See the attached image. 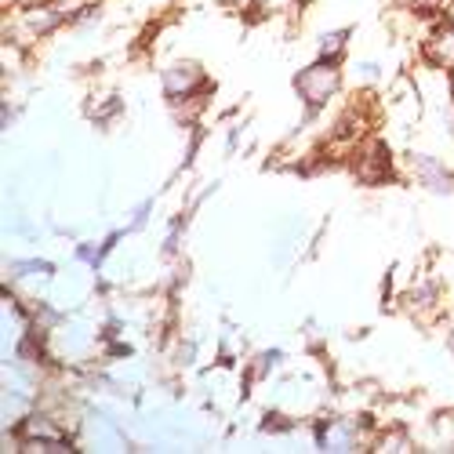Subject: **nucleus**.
<instances>
[{"instance_id":"f257e3e1","label":"nucleus","mask_w":454,"mask_h":454,"mask_svg":"<svg viewBox=\"0 0 454 454\" xmlns=\"http://www.w3.org/2000/svg\"><path fill=\"white\" fill-rule=\"evenodd\" d=\"M338 88H342V73H338V66L331 59H320L317 66H306L294 77V91L301 95V102H306L309 109L327 106L338 95Z\"/></svg>"},{"instance_id":"f03ea898","label":"nucleus","mask_w":454,"mask_h":454,"mask_svg":"<svg viewBox=\"0 0 454 454\" xmlns=\"http://www.w3.org/2000/svg\"><path fill=\"white\" fill-rule=\"evenodd\" d=\"M411 171H414V178H419V185H426L429 193L454 197V175H450V168L443 160H436L429 153H414L411 157Z\"/></svg>"},{"instance_id":"7ed1b4c3","label":"nucleus","mask_w":454,"mask_h":454,"mask_svg":"<svg viewBox=\"0 0 454 454\" xmlns=\"http://www.w3.org/2000/svg\"><path fill=\"white\" fill-rule=\"evenodd\" d=\"M160 81H164V95L168 98H193L204 88L207 77H204V69L197 62H171Z\"/></svg>"},{"instance_id":"20e7f679","label":"nucleus","mask_w":454,"mask_h":454,"mask_svg":"<svg viewBox=\"0 0 454 454\" xmlns=\"http://www.w3.org/2000/svg\"><path fill=\"white\" fill-rule=\"evenodd\" d=\"M320 450H356L360 443V426L349 419H327L317 433Z\"/></svg>"},{"instance_id":"39448f33","label":"nucleus","mask_w":454,"mask_h":454,"mask_svg":"<svg viewBox=\"0 0 454 454\" xmlns=\"http://www.w3.org/2000/svg\"><path fill=\"white\" fill-rule=\"evenodd\" d=\"M426 59L440 69H454V22H447L443 29H436L429 41H426Z\"/></svg>"},{"instance_id":"423d86ee","label":"nucleus","mask_w":454,"mask_h":454,"mask_svg":"<svg viewBox=\"0 0 454 454\" xmlns=\"http://www.w3.org/2000/svg\"><path fill=\"white\" fill-rule=\"evenodd\" d=\"M62 8H66V4H36V8H26V12H22V26H26L29 33H36V36H44V33H51V29L66 19Z\"/></svg>"},{"instance_id":"0eeeda50","label":"nucleus","mask_w":454,"mask_h":454,"mask_svg":"<svg viewBox=\"0 0 454 454\" xmlns=\"http://www.w3.org/2000/svg\"><path fill=\"white\" fill-rule=\"evenodd\" d=\"M346 36H349V29H334V33H324V36H320V55L334 62L338 55L346 51Z\"/></svg>"},{"instance_id":"6e6552de","label":"nucleus","mask_w":454,"mask_h":454,"mask_svg":"<svg viewBox=\"0 0 454 454\" xmlns=\"http://www.w3.org/2000/svg\"><path fill=\"white\" fill-rule=\"evenodd\" d=\"M447 346H450V349H454V331H450V338H447Z\"/></svg>"},{"instance_id":"1a4fd4ad","label":"nucleus","mask_w":454,"mask_h":454,"mask_svg":"<svg viewBox=\"0 0 454 454\" xmlns=\"http://www.w3.org/2000/svg\"><path fill=\"white\" fill-rule=\"evenodd\" d=\"M450 22H454V8H450Z\"/></svg>"},{"instance_id":"9d476101","label":"nucleus","mask_w":454,"mask_h":454,"mask_svg":"<svg viewBox=\"0 0 454 454\" xmlns=\"http://www.w3.org/2000/svg\"><path fill=\"white\" fill-rule=\"evenodd\" d=\"M450 81H454V69H450Z\"/></svg>"}]
</instances>
